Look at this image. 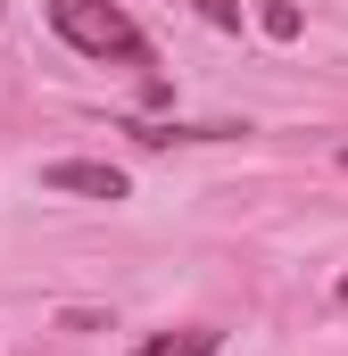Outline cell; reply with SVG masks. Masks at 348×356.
I'll use <instances>...</instances> for the list:
<instances>
[{
    "label": "cell",
    "instance_id": "277c9868",
    "mask_svg": "<svg viewBox=\"0 0 348 356\" xmlns=\"http://www.w3.org/2000/svg\"><path fill=\"white\" fill-rule=\"evenodd\" d=\"M265 33H274V42H290V33H299V8H290V0H274V8H265Z\"/></svg>",
    "mask_w": 348,
    "mask_h": 356
},
{
    "label": "cell",
    "instance_id": "5b68a950",
    "mask_svg": "<svg viewBox=\"0 0 348 356\" xmlns=\"http://www.w3.org/2000/svg\"><path fill=\"white\" fill-rule=\"evenodd\" d=\"M199 17L207 25H241V0H199Z\"/></svg>",
    "mask_w": 348,
    "mask_h": 356
},
{
    "label": "cell",
    "instance_id": "7a4b0ae2",
    "mask_svg": "<svg viewBox=\"0 0 348 356\" xmlns=\"http://www.w3.org/2000/svg\"><path fill=\"white\" fill-rule=\"evenodd\" d=\"M50 191H84V199H125V175L116 166H91V158H58V166H42Z\"/></svg>",
    "mask_w": 348,
    "mask_h": 356
},
{
    "label": "cell",
    "instance_id": "8992f818",
    "mask_svg": "<svg viewBox=\"0 0 348 356\" xmlns=\"http://www.w3.org/2000/svg\"><path fill=\"white\" fill-rule=\"evenodd\" d=\"M340 298H348V282H340Z\"/></svg>",
    "mask_w": 348,
    "mask_h": 356
},
{
    "label": "cell",
    "instance_id": "6da1fadb",
    "mask_svg": "<svg viewBox=\"0 0 348 356\" xmlns=\"http://www.w3.org/2000/svg\"><path fill=\"white\" fill-rule=\"evenodd\" d=\"M50 25L84 50V58H116V67H150V42L141 25L116 8V0H50Z\"/></svg>",
    "mask_w": 348,
    "mask_h": 356
},
{
    "label": "cell",
    "instance_id": "3957f363",
    "mask_svg": "<svg viewBox=\"0 0 348 356\" xmlns=\"http://www.w3.org/2000/svg\"><path fill=\"white\" fill-rule=\"evenodd\" d=\"M133 356H216V332H158V340H141Z\"/></svg>",
    "mask_w": 348,
    "mask_h": 356
}]
</instances>
